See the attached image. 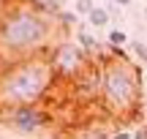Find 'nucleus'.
<instances>
[{
  "label": "nucleus",
  "mask_w": 147,
  "mask_h": 139,
  "mask_svg": "<svg viewBox=\"0 0 147 139\" xmlns=\"http://www.w3.org/2000/svg\"><path fill=\"white\" fill-rule=\"evenodd\" d=\"M134 49H136V55L142 57V63H147V47H142V44H134Z\"/></svg>",
  "instance_id": "9b49d317"
},
{
  "label": "nucleus",
  "mask_w": 147,
  "mask_h": 139,
  "mask_svg": "<svg viewBox=\"0 0 147 139\" xmlns=\"http://www.w3.org/2000/svg\"><path fill=\"white\" fill-rule=\"evenodd\" d=\"M144 16H147V8H144Z\"/></svg>",
  "instance_id": "dca6fc26"
},
{
  "label": "nucleus",
  "mask_w": 147,
  "mask_h": 139,
  "mask_svg": "<svg viewBox=\"0 0 147 139\" xmlns=\"http://www.w3.org/2000/svg\"><path fill=\"white\" fill-rule=\"evenodd\" d=\"M57 82L49 57H25L11 63L0 74V104L5 107H36L47 90Z\"/></svg>",
  "instance_id": "f257e3e1"
},
{
  "label": "nucleus",
  "mask_w": 147,
  "mask_h": 139,
  "mask_svg": "<svg viewBox=\"0 0 147 139\" xmlns=\"http://www.w3.org/2000/svg\"><path fill=\"white\" fill-rule=\"evenodd\" d=\"M49 65L57 76L63 79H79L84 71L90 68V60H87V52H84L79 44H71V41H63L49 52Z\"/></svg>",
  "instance_id": "20e7f679"
},
{
  "label": "nucleus",
  "mask_w": 147,
  "mask_h": 139,
  "mask_svg": "<svg viewBox=\"0 0 147 139\" xmlns=\"http://www.w3.org/2000/svg\"><path fill=\"white\" fill-rule=\"evenodd\" d=\"M87 19H90V25H93V27H104V25H109V11L101 8V5H93L90 14H87Z\"/></svg>",
  "instance_id": "423d86ee"
},
{
  "label": "nucleus",
  "mask_w": 147,
  "mask_h": 139,
  "mask_svg": "<svg viewBox=\"0 0 147 139\" xmlns=\"http://www.w3.org/2000/svg\"><path fill=\"white\" fill-rule=\"evenodd\" d=\"M131 139H144V134H134V136H131Z\"/></svg>",
  "instance_id": "4468645a"
},
{
  "label": "nucleus",
  "mask_w": 147,
  "mask_h": 139,
  "mask_svg": "<svg viewBox=\"0 0 147 139\" xmlns=\"http://www.w3.org/2000/svg\"><path fill=\"white\" fill-rule=\"evenodd\" d=\"M8 123L22 134H33L47 123V112H41V107H14L8 109Z\"/></svg>",
  "instance_id": "39448f33"
},
{
  "label": "nucleus",
  "mask_w": 147,
  "mask_h": 139,
  "mask_svg": "<svg viewBox=\"0 0 147 139\" xmlns=\"http://www.w3.org/2000/svg\"><path fill=\"white\" fill-rule=\"evenodd\" d=\"M52 25L30 5H14L0 16V44L8 52H36L47 44Z\"/></svg>",
  "instance_id": "7ed1b4c3"
},
{
  "label": "nucleus",
  "mask_w": 147,
  "mask_h": 139,
  "mask_svg": "<svg viewBox=\"0 0 147 139\" xmlns=\"http://www.w3.org/2000/svg\"><path fill=\"white\" fill-rule=\"evenodd\" d=\"M90 8H93V3H76V11H82V14H84V11L90 14Z\"/></svg>",
  "instance_id": "f8f14e48"
},
{
  "label": "nucleus",
  "mask_w": 147,
  "mask_h": 139,
  "mask_svg": "<svg viewBox=\"0 0 147 139\" xmlns=\"http://www.w3.org/2000/svg\"><path fill=\"white\" fill-rule=\"evenodd\" d=\"M125 41H128V36H125V33H123V30H117V27H115V30L109 33V44H112V47H115V49H120V47H123V44H125Z\"/></svg>",
  "instance_id": "1a4fd4ad"
},
{
  "label": "nucleus",
  "mask_w": 147,
  "mask_h": 139,
  "mask_svg": "<svg viewBox=\"0 0 147 139\" xmlns=\"http://www.w3.org/2000/svg\"><path fill=\"white\" fill-rule=\"evenodd\" d=\"M144 90H147V76H144Z\"/></svg>",
  "instance_id": "2eb2a0df"
},
{
  "label": "nucleus",
  "mask_w": 147,
  "mask_h": 139,
  "mask_svg": "<svg viewBox=\"0 0 147 139\" xmlns=\"http://www.w3.org/2000/svg\"><path fill=\"white\" fill-rule=\"evenodd\" d=\"M30 8L36 11V14H41V16H55L57 19L60 16V3H30Z\"/></svg>",
  "instance_id": "0eeeda50"
},
{
  "label": "nucleus",
  "mask_w": 147,
  "mask_h": 139,
  "mask_svg": "<svg viewBox=\"0 0 147 139\" xmlns=\"http://www.w3.org/2000/svg\"><path fill=\"white\" fill-rule=\"evenodd\" d=\"M142 74L131 60L104 57L101 63V104L112 117L128 115L139 107Z\"/></svg>",
  "instance_id": "f03ea898"
},
{
  "label": "nucleus",
  "mask_w": 147,
  "mask_h": 139,
  "mask_svg": "<svg viewBox=\"0 0 147 139\" xmlns=\"http://www.w3.org/2000/svg\"><path fill=\"white\" fill-rule=\"evenodd\" d=\"M76 44H79V47L84 49V52H93V49H101V44L95 41V38L90 36V33H84V30H82V33L76 36Z\"/></svg>",
  "instance_id": "6e6552de"
},
{
  "label": "nucleus",
  "mask_w": 147,
  "mask_h": 139,
  "mask_svg": "<svg viewBox=\"0 0 147 139\" xmlns=\"http://www.w3.org/2000/svg\"><path fill=\"white\" fill-rule=\"evenodd\" d=\"M60 22H65V25H74L76 22V14H68V11H60V16H57Z\"/></svg>",
  "instance_id": "9d476101"
},
{
  "label": "nucleus",
  "mask_w": 147,
  "mask_h": 139,
  "mask_svg": "<svg viewBox=\"0 0 147 139\" xmlns=\"http://www.w3.org/2000/svg\"><path fill=\"white\" fill-rule=\"evenodd\" d=\"M112 139H131V134H128V131H117Z\"/></svg>",
  "instance_id": "ddd939ff"
}]
</instances>
